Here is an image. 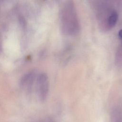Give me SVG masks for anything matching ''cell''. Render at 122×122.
I'll list each match as a JSON object with an SVG mask.
<instances>
[{"label":"cell","instance_id":"2","mask_svg":"<svg viewBox=\"0 0 122 122\" xmlns=\"http://www.w3.org/2000/svg\"><path fill=\"white\" fill-rule=\"evenodd\" d=\"M36 85L39 97L43 101L47 97L49 88V79L46 73L41 72L37 76Z\"/></svg>","mask_w":122,"mask_h":122},{"label":"cell","instance_id":"8","mask_svg":"<svg viewBox=\"0 0 122 122\" xmlns=\"http://www.w3.org/2000/svg\"><path fill=\"white\" fill-rule=\"evenodd\" d=\"M50 122H54L53 121H51H51H50Z\"/></svg>","mask_w":122,"mask_h":122},{"label":"cell","instance_id":"6","mask_svg":"<svg viewBox=\"0 0 122 122\" xmlns=\"http://www.w3.org/2000/svg\"><path fill=\"white\" fill-rule=\"evenodd\" d=\"M118 36L122 40V29L120 30L118 32Z\"/></svg>","mask_w":122,"mask_h":122},{"label":"cell","instance_id":"1","mask_svg":"<svg viewBox=\"0 0 122 122\" xmlns=\"http://www.w3.org/2000/svg\"><path fill=\"white\" fill-rule=\"evenodd\" d=\"M61 23L65 34L75 35L79 31V20L72 1H68L63 5L61 10Z\"/></svg>","mask_w":122,"mask_h":122},{"label":"cell","instance_id":"3","mask_svg":"<svg viewBox=\"0 0 122 122\" xmlns=\"http://www.w3.org/2000/svg\"><path fill=\"white\" fill-rule=\"evenodd\" d=\"M36 74L34 71H31L24 74L20 80V86L26 91L31 89L34 82L36 79Z\"/></svg>","mask_w":122,"mask_h":122},{"label":"cell","instance_id":"7","mask_svg":"<svg viewBox=\"0 0 122 122\" xmlns=\"http://www.w3.org/2000/svg\"><path fill=\"white\" fill-rule=\"evenodd\" d=\"M1 47H2L1 40V37H0V51L1 50Z\"/></svg>","mask_w":122,"mask_h":122},{"label":"cell","instance_id":"4","mask_svg":"<svg viewBox=\"0 0 122 122\" xmlns=\"http://www.w3.org/2000/svg\"><path fill=\"white\" fill-rule=\"evenodd\" d=\"M118 19V14L115 10H112L106 22V26L108 28H111L114 26Z\"/></svg>","mask_w":122,"mask_h":122},{"label":"cell","instance_id":"5","mask_svg":"<svg viewBox=\"0 0 122 122\" xmlns=\"http://www.w3.org/2000/svg\"><path fill=\"white\" fill-rule=\"evenodd\" d=\"M113 122H122V112L120 110L114 112Z\"/></svg>","mask_w":122,"mask_h":122}]
</instances>
